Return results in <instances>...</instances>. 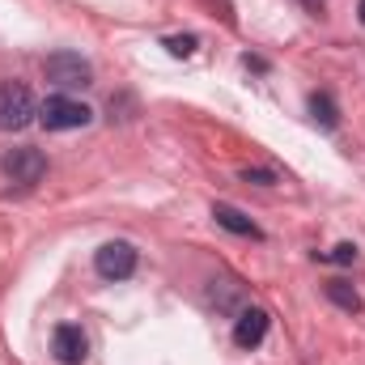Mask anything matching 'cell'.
<instances>
[{
    "label": "cell",
    "instance_id": "cell-1",
    "mask_svg": "<svg viewBox=\"0 0 365 365\" xmlns=\"http://www.w3.org/2000/svg\"><path fill=\"white\" fill-rule=\"evenodd\" d=\"M38 119V106L21 81H0V132H21Z\"/></svg>",
    "mask_w": 365,
    "mask_h": 365
},
{
    "label": "cell",
    "instance_id": "cell-2",
    "mask_svg": "<svg viewBox=\"0 0 365 365\" xmlns=\"http://www.w3.org/2000/svg\"><path fill=\"white\" fill-rule=\"evenodd\" d=\"M43 77L51 86H60V90H86V86H93L90 60H81L77 51H51L43 60Z\"/></svg>",
    "mask_w": 365,
    "mask_h": 365
},
{
    "label": "cell",
    "instance_id": "cell-3",
    "mask_svg": "<svg viewBox=\"0 0 365 365\" xmlns=\"http://www.w3.org/2000/svg\"><path fill=\"white\" fill-rule=\"evenodd\" d=\"M90 119H93V110L86 102L68 98V93H56V98H47V102L38 106V123H43L47 132H73V128H86Z\"/></svg>",
    "mask_w": 365,
    "mask_h": 365
},
{
    "label": "cell",
    "instance_id": "cell-4",
    "mask_svg": "<svg viewBox=\"0 0 365 365\" xmlns=\"http://www.w3.org/2000/svg\"><path fill=\"white\" fill-rule=\"evenodd\" d=\"M93 268H98L102 280H128V276L136 272V247H132V242H123V238L102 242V247H98V255H93Z\"/></svg>",
    "mask_w": 365,
    "mask_h": 365
},
{
    "label": "cell",
    "instance_id": "cell-5",
    "mask_svg": "<svg viewBox=\"0 0 365 365\" xmlns=\"http://www.w3.org/2000/svg\"><path fill=\"white\" fill-rule=\"evenodd\" d=\"M0 170L13 182H21V187H34V182L47 175V158H43L38 149H9V153L0 158Z\"/></svg>",
    "mask_w": 365,
    "mask_h": 365
},
{
    "label": "cell",
    "instance_id": "cell-6",
    "mask_svg": "<svg viewBox=\"0 0 365 365\" xmlns=\"http://www.w3.org/2000/svg\"><path fill=\"white\" fill-rule=\"evenodd\" d=\"M51 357L60 365H86V357H90L86 331H81L77 323H60V327L51 331Z\"/></svg>",
    "mask_w": 365,
    "mask_h": 365
},
{
    "label": "cell",
    "instance_id": "cell-7",
    "mask_svg": "<svg viewBox=\"0 0 365 365\" xmlns=\"http://www.w3.org/2000/svg\"><path fill=\"white\" fill-rule=\"evenodd\" d=\"M268 310H259V306H251V310H242L238 314V327H234V344L238 349H259L264 344V336H268Z\"/></svg>",
    "mask_w": 365,
    "mask_h": 365
},
{
    "label": "cell",
    "instance_id": "cell-8",
    "mask_svg": "<svg viewBox=\"0 0 365 365\" xmlns=\"http://www.w3.org/2000/svg\"><path fill=\"white\" fill-rule=\"evenodd\" d=\"M212 217H217L221 230H230V234H238V238H264V230H259L247 212H238L234 204H212Z\"/></svg>",
    "mask_w": 365,
    "mask_h": 365
},
{
    "label": "cell",
    "instance_id": "cell-9",
    "mask_svg": "<svg viewBox=\"0 0 365 365\" xmlns=\"http://www.w3.org/2000/svg\"><path fill=\"white\" fill-rule=\"evenodd\" d=\"M327 297H331L340 310H349V314H357V310H361V293H357L349 280H327Z\"/></svg>",
    "mask_w": 365,
    "mask_h": 365
},
{
    "label": "cell",
    "instance_id": "cell-10",
    "mask_svg": "<svg viewBox=\"0 0 365 365\" xmlns=\"http://www.w3.org/2000/svg\"><path fill=\"white\" fill-rule=\"evenodd\" d=\"M310 115H314V123H323V128H336L340 123V110H336V102H331V93H310Z\"/></svg>",
    "mask_w": 365,
    "mask_h": 365
},
{
    "label": "cell",
    "instance_id": "cell-11",
    "mask_svg": "<svg viewBox=\"0 0 365 365\" xmlns=\"http://www.w3.org/2000/svg\"><path fill=\"white\" fill-rule=\"evenodd\" d=\"M166 51H170V56H182V60H187V56L195 51V34H170V38H166Z\"/></svg>",
    "mask_w": 365,
    "mask_h": 365
},
{
    "label": "cell",
    "instance_id": "cell-12",
    "mask_svg": "<svg viewBox=\"0 0 365 365\" xmlns=\"http://www.w3.org/2000/svg\"><path fill=\"white\" fill-rule=\"evenodd\" d=\"M323 259H327V264H353V259H357V247H353V242H340V247L327 251Z\"/></svg>",
    "mask_w": 365,
    "mask_h": 365
},
{
    "label": "cell",
    "instance_id": "cell-13",
    "mask_svg": "<svg viewBox=\"0 0 365 365\" xmlns=\"http://www.w3.org/2000/svg\"><path fill=\"white\" fill-rule=\"evenodd\" d=\"M242 179H247V182H264V187H268L272 175H268V170H242Z\"/></svg>",
    "mask_w": 365,
    "mask_h": 365
},
{
    "label": "cell",
    "instance_id": "cell-14",
    "mask_svg": "<svg viewBox=\"0 0 365 365\" xmlns=\"http://www.w3.org/2000/svg\"><path fill=\"white\" fill-rule=\"evenodd\" d=\"M357 13H361V21H365V0H361V4H357Z\"/></svg>",
    "mask_w": 365,
    "mask_h": 365
},
{
    "label": "cell",
    "instance_id": "cell-15",
    "mask_svg": "<svg viewBox=\"0 0 365 365\" xmlns=\"http://www.w3.org/2000/svg\"><path fill=\"white\" fill-rule=\"evenodd\" d=\"M306 4H310V9H319V0H306Z\"/></svg>",
    "mask_w": 365,
    "mask_h": 365
}]
</instances>
